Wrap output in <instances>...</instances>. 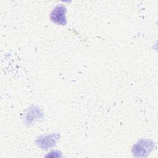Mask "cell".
I'll use <instances>...</instances> for the list:
<instances>
[{
    "label": "cell",
    "instance_id": "6da1fadb",
    "mask_svg": "<svg viewBox=\"0 0 158 158\" xmlns=\"http://www.w3.org/2000/svg\"><path fill=\"white\" fill-rule=\"evenodd\" d=\"M65 8L63 6H57L51 14V20L58 24L65 25L66 23L65 19Z\"/></svg>",
    "mask_w": 158,
    "mask_h": 158
}]
</instances>
